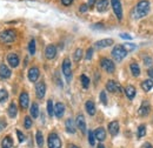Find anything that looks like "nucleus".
Returning a JSON list of instances; mask_svg holds the SVG:
<instances>
[{
  "label": "nucleus",
  "instance_id": "f257e3e1",
  "mask_svg": "<svg viewBox=\"0 0 153 148\" xmlns=\"http://www.w3.org/2000/svg\"><path fill=\"white\" fill-rule=\"evenodd\" d=\"M149 12H150V2L147 0H141L135 6V8L133 11V16L134 18L140 19L146 17L149 14Z\"/></svg>",
  "mask_w": 153,
  "mask_h": 148
},
{
  "label": "nucleus",
  "instance_id": "f03ea898",
  "mask_svg": "<svg viewBox=\"0 0 153 148\" xmlns=\"http://www.w3.org/2000/svg\"><path fill=\"white\" fill-rule=\"evenodd\" d=\"M17 38V32L14 30H5L0 33V41L5 42V44H10L13 42Z\"/></svg>",
  "mask_w": 153,
  "mask_h": 148
},
{
  "label": "nucleus",
  "instance_id": "7ed1b4c3",
  "mask_svg": "<svg viewBox=\"0 0 153 148\" xmlns=\"http://www.w3.org/2000/svg\"><path fill=\"white\" fill-rule=\"evenodd\" d=\"M127 56V51L125 50V47L123 45H119V46H115L112 51V56L115 61H121L125 56Z\"/></svg>",
  "mask_w": 153,
  "mask_h": 148
},
{
  "label": "nucleus",
  "instance_id": "20e7f679",
  "mask_svg": "<svg viewBox=\"0 0 153 148\" xmlns=\"http://www.w3.org/2000/svg\"><path fill=\"white\" fill-rule=\"evenodd\" d=\"M62 73L65 75L66 80L70 82L71 81V78H72V67H71V61H70L68 58H66L62 61Z\"/></svg>",
  "mask_w": 153,
  "mask_h": 148
},
{
  "label": "nucleus",
  "instance_id": "39448f33",
  "mask_svg": "<svg viewBox=\"0 0 153 148\" xmlns=\"http://www.w3.org/2000/svg\"><path fill=\"white\" fill-rule=\"evenodd\" d=\"M47 142H48V148H61V141L57 133H51L48 135Z\"/></svg>",
  "mask_w": 153,
  "mask_h": 148
},
{
  "label": "nucleus",
  "instance_id": "423d86ee",
  "mask_svg": "<svg viewBox=\"0 0 153 148\" xmlns=\"http://www.w3.org/2000/svg\"><path fill=\"white\" fill-rule=\"evenodd\" d=\"M100 66L107 72V73H113L115 71V66L113 61H111L107 58H101L100 59Z\"/></svg>",
  "mask_w": 153,
  "mask_h": 148
},
{
  "label": "nucleus",
  "instance_id": "0eeeda50",
  "mask_svg": "<svg viewBox=\"0 0 153 148\" xmlns=\"http://www.w3.org/2000/svg\"><path fill=\"white\" fill-rule=\"evenodd\" d=\"M111 5H112V8H113V12L117 16V18L119 20L123 19V8H121V2L120 0H111Z\"/></svg>",
  "mask_w": 153,
  "mask_h": 148
},
{
  "label": "nucleus",
  "instance_id": "6e6552de",
  "mask_svg": "<svg viewBox=\"0 0 153 148\" xmlns=\"http://www.w3.org/2000/svg\"><path fill=\"white\" fill-rule=\"evenodd\" d=\"M45 93H46V85L44 81H40L36 85V94H37V98L38 99H42L45 96Z\"/></svg>",
  "mask_w": 153,
  "mask_h": 148
},
{
  "label": "nucleus",
  "instance_id": "1a4fd4ad",
  "mask_svg": "<svg viewBox=\"0 0 153 148\" xmlns=\"http://www.w3.org/2000/svg\"><path fill=\"white\" fill-rule=\"evenodd\" d=\"M45 56L48 60H52L54 59L56 56H57V47L54 45H48L45 50Z\"/></svg>",
  "mask_w": 153,
  "mask_h": 148
},
{
  "label": "nucleus",
  "instance_id": "9d476101",
  "mask_svg": "<svg viewBox=\"0 0 153 148\" xmlns=\"http://www.w3.org/2000/svg\"><path fill=\"white\" fill-rule=\"evenodd\" d=\"M19 104H20V107L22 110H26L28 107V104H30V96L26 92H22L20 94L19 96Z\"/></svg>",
  "mask_w": 153,
  "mask_h": 148
},
{
  "label": "nucleus",
  "instance_id": "9b49d317",
  "mask_svg": "<svg viewBox=\"0 0 153 148\" xmlns=\"http://www.w3.org/2000/svg\"><path fill=\"white\" fill-rule=\"evenodd\" d=\"M76 124L78 128L81 130V133H86V121H85V118H84L82 114H78Z\"/></svg>",
  "mask_w": 153,
  "mask_h": 148
},
{
  "label": "nucleus",
  "instance_id": "f8f14e48",
  "mask_svg": "<svg viewBox=\"0 0 153 148\" xmlns=\"http://www.w3.org/2000/svg\"><path fill=\"white\" fill-rule=\"evenodd\" d=\"M39 75H40V72H39V68L38 67H32L30 68L28 71V80L31 82H36L38 80Z\"/></svg>",
  "mask_w": 153,
  "mask_h": 148
},
{
  "label": "nucleus",
  "instance_id": "ddd939ff",
  "mask_svg": "<svg viewBox=\"0 0 153 148\" xmlns=\"http://www.w3.org/2000/svg\"><path fill=\"white\" fill-rule=\"evenodd\" d=\"M150 110H151L150 104H149L147 101H145V102H143V105H141L140 108L138 110V115H139V116H146V115L150 114Z\"/></svg>",
  "mask_w": 153,
  "mask_h": 148
},
{
  "label": "nucleus",
  "instance_id": "4468645a",
  "mask_svg": "<svg viewBox=\"0 0 153 148\" xmlns=\"http://www.w3.org/2000/svg\"><path fill=\"white\" fill-rule=\"evenodd\" d=\"M7 61H8L11 67H17L19 65V56H17L16 53H10L7 56Z\"/></svg>",
  "mask_w": 153,
  "mask_h": 148
},
{
  "label": "nucleus",
  "instance_id": "2eb2a0df",
  "mask_svg": "<svg viewBox=\"0 0 153 148\" xmlns=\"http://www.w3.org/2000/svg\"><path fill=\"white\" fill-rule=\"evenodd\" d=\"M113 39H102V40H99L96 42V47L97 48H104V47H108L111 45H113Z\"/></svg>",
  "mask_w": 153,
  "mask_h": 148
},
{
  "label": "nucleus",
  "instance_id": "dca6fc26",
  "mask_svg": "<svg viewBox=\"0 0 153 148\" xmlns=\"http://www.w3.org/2000/svg\"><path fill=\"white\" fill-rule=\"evenodd\" d=\"M106 90H107L108 92L115 93V92H118V91H120V86H119L115 81H113V80H108L107 84H106Z\"/></svg>",
  "mask_w": 153,
  "mask_h": 148
},
{
  "label": "nucleus",
  "instance_id": "f3484780",
  "mask_svg": "<svg viewBox=\"0 0 153 148\" xmlns=\"http://www.w3.org/2000/svg\"><path fill=\"white\" fill-rule=\"evenodd\" d=\"M64 113H65V106H64V104L58 102L57 105L54 106V114H56V116L60 119V118H62Z\"/></svg>",
  "mask_w": 153,
  "mask_h": 148
},
{
  "label": "nucleus",
  "instance_id": "a211bd4d",
  "mask_svg": "<svg viewBox=\"0 0 153 148\" xmlns=\"http://www.w3.org/2000/svg\"><path fill=\"white\" fill-rule=\"evenodd\" d=\"M108 132L111 135H117L119 133V122L118 121H112L108 124Z\"/></svg>",
  "mask_w": 153,
  "mask_h": 148
},
{
  "label": "nucleus",
  "instance_id": "6ab92c4d",
  "mask_svg": "<svg viewBox=\"0 0 153 148\" xmlns=\"http://www.w3.org/2000/svg\"><path fill=\"white\" fill-rule=\"evenodd\" d=\"M10 76H11V70L6 65H0V78L8 79Z\"/></svg>",
  "mask_w": 153,
  "mask_h": 148
},
{
  "label": "nucleus",
  "instance_id": "aec40b11",
  "mask_svg": "<svg viewBox=\"0 0 153 148\" xmlns=\"http://www.w3.org/2000/svg\"><path fill=\"white\" fill-rule=\"evenodd\" d=\"M108 8V0H99L97 2V10L98 12H105Z\"/></svg>",
  "mask_w": 153,
  "mask_h": 148
},
{
  "label": "nucleus",
  "instance_id": "412c9836",
  "mask_svg": "<svg viewBox=\"0 0 153 148\" xmlns=\"http://www.w3.org/2000/svg\"><path fill=\"white\" fill-rule=\"evenodd\" d=\"M94 136H96L97 140L104 141V140L106 139V132H105V130H104L102 127H99V128H97L96 132H94Z\"/></svg>",
  "mask_w": 153,
  "mask_h": 148
},
{
  "label": "nucleus",
  "instance_id": "4be33fe9",
  "mask_svg": "<svg viewBox=\"0 0 153 148\" xmlns=\"http://www.w3.org/2000/svg\"><path fill=\"white\" fill-rule=\"evenodd\" d=\"M85 107H86V111H87V113H88L90 115H94V114H96V105H94L93 101H91V100L86 101Z\"/></svg>",
  "mask_w": 153,
  "mask_h": 148
},
{
  "label": "nucleus",
  "instance_id": "5701e85b",
  "mask_svg": "<svg viewBox=\"0 0 153 148\" xmlns=\"http://www.w3.org/2000/svg\"><path fill=\"white\" fill-rule=\"evenodd\" d=\"M65 126H66V130L68 133H76V126H74V121L70 118V119H67L66 120V122H65Z\"/></svg>",
  "mask_w": 153,
  "mask_h": 148
},
{
  "label": "nucleus",
  "instance_id": "b1692460",
  "mask_svg": "<svg viewBox=\"0 0 153 148\" xmlns=\"http://www.w3.org/2000/svg\"><path fill=\"white\" fill-rule=\"evenodd\" d=\"M141 88L145 91V92H149L153 88V80L149 79V80H145L141 82Z\"/></svg>",
  "mask_w": 153,
  "mask_h": 148
},
{
  "label": "nucleus",
  "instance_id": "393cba45",
  "mask_svg": "<svg viewBox=\"0 0 153 148\" xmlns=\"http://www.w3.org/2000/svg\"><path fill=\"white\" fill-rule=\"evenodd\" d=\"M125 93H126V96L132 100L134 96H135V88H134L132 85H128L126 88H125Z\"/></svg>",
  "mask_w": 153,
  "mask_h": 148
},
{
  "label": "nucleus",
  "instance_id": "a878e982",
  "mask_svg": "<svg viewBox=\"0 0 153 148\" xmlns=\"http://www.w3.org/2000/svg\"><path fill=\"white\" fill-rule=\"evenodd\" d=\"M7 112H8V115H10L11 118H16V116H17V113H18L17 105L12 102V104L8 106V110H7Z\"/></svg>",
  "mask_w": 153,
  "mask_h": 148
},
{
  "label": "nucleus",
  "instance_id": "bb28decb",
  "mask_svg": "<svg viewBox=\"0 0 153 148\" xmlns=\"http://www.w3.org/2000/svg\"><path fill=\"white\" fill-rule=\"evenodd\" d=\"M1 146L2 148H12L13 146V140L11 139V136H5L2 142H1Z\"/></svg>",
  "mask_w": 153,
  "mask_h": 148
},
{
  "label": "nucleus",
  "instance_id": "cd10ccee",
  "mask_svg": "<svg viewBox=\"0 0 153 148\" xmlns=\"http://www.w3.org/2000/svg\"><path fill=\"white\" fill-rule=\"evenodd\" d=\"M30 113H31V116L32 118H38L39 115V106L38 104H32V106H31V110H30Z\"/></svg>",
  "mask_w": 153,
  "mask_h": 148
},
{
  "label": "nucleus",
  "instance_id": "c85d7f7f",
  "mask_svg": "<svg viewBox=\"0 0 153 148\" xmlns=\"http://www.w3.org/2000/svg\"><path fill=\"white\" fill-rule=\"evenodd\" d=\"M130 68H131V72L133 74L134 76H139V74H140V68H139V66H138V64H131V66H130Z\"/></svg>",
  "mask_w": 153,
  "mask_h": 148
},
{
  "label": "nucleus",
  "instance_id": "c756f323",
  "mask_svg": "<svg viewBox=\"0 0 153 148\" xmlns=\"http://www.w3.org/2000/svg\"><path fill=\"white\" fill-rule=\"evenodd\" d=\"M28 51H30V54L31 56H34L36 54V40L32 39L28 44Z\"/></svg>",
  "mask_w": 153,
  "mask_h": 148
},
{
  "label": "nucleus",
  "instance_id": "7c9ffc66",
  "mask_svg": "<svg viewBox=\"0 0 153 148\" xmlns=\"http://www.w3.org/2000/svg\"><path fill=\"white\" fill-rule=\"evenodd\" d=\"M80 80H81L82 87H84V88H88V86H90V79H88L85 74H82V75L80 76Z\"/></svg>",
  "mask_w": 153,
  "mask_h": 148
},
{
  "label": "nucleus",
  "instance_id": "2f4dec72",
  "mask_svg": "<svg viewBox=\"0 0 153 148\" xmlns=\"http://www.w3.org/2000/svg\"><path fill=\"white\" fill-rule=\"evenodd\" d=\"M145 134H146V127H145V125H140V126L138 127L137 136H138V138H143V136H145Z\"/></svg>",
  "mask_w": 153,
  "mask_h": 148
},
{
  "label": "nucleus",
  "instance_id": "473e14b6",
  "mask_svg": "<svg viewBox=\"0 0 153 148\" xmlns=\"http://www.w3.org/2000/svg\"><path fill=\"white\" fill-rule=\"evenodd\" d=\"M47 113L50 116H53L54 114V108H53V101L52 100H48L47 101Z\"/></svg>",
  "mask_w": 153,
  "mask_h": 148
},
{
  "label": "nucleus",
  "instance_id": "72a5a7b5",
  "mask_svg": "<svg viewBox=\"0 0 153 148\" xmlns=\"http://www.w3.org/2000/svg\"><path fill=\"white\" fill-rule=\"evenodd\" d=\"M8 99V93L6 90H0V102H5Z\"/></svg>",
  "mask_w": 153,
  "mask_h": 148
},
{
  "label": "nucleus",
  "instance_id": "f704fd0d",
  "mask_svg": "<svg viewBox=\"0 0 153 148\" xmlns=\"http://www.w3.org/2000/svg\"><path fill=\"white\" fill-rule=\"evenodd\" d=\"M37 144L39 147H42V145H44V138H42L41 132H37Z\"/></svg>",
  "mask_w": 153,
  "mask_h": 148
},
{
  "label": "nucleus",
  "instance_id": "c9c22d12",
  "mask_svg": "<svg viewBox=\"0 0 153 148\" xmlns=\"http://www.w3.org/2000/svg\"><path fill=\"white\" fill-rule=\"evenodd\" d=\"M88 142L91 146H94V144H96V136H94L93 132H88Z\"/></svg>",
  "mask_w": 153,
  "mask_h": 148
},
{
  "label": "nucleus",
  "instance_id": "e433bc0d",
  "mask_svg": "<svg viewBox=\"0 0 153 148\" xmlns=\"http://www.w3.org/2000/svg\"><path fill=\"white\" fill-rule=\"evenodd\" d=\"M24 126H25V128H26V130H28V128H31V127H32V119H31L30 116H26V118H25Z\"/></svg>",
  "mask_w": 153,
  "mask_h": 148
},
{
  "label": "nucleus",
  "instance_id": "4c0bfd02",
  "mask_svg": "<svg viewBox=\"0 0 153 148\" xmlns=\"http://www.w3.org/2000/svg\"><path fill=\"white\" fill-rule=\"evenodd\" d=\"M81 56H82V50L81 48L76 50V52H74V61H79L81 59Z\"/></svg>",
  "mask_w": 153,
  "mask_h": 148
},
{
  "label": "nucleus",
  "instance_id": "58836bf2",
  "mask_svg": "<svg viewBox=\"0 0 153 148\" xmlns=\"http://www.w3.org/2000/svg\"><path fill=\"white\" fill-rule=\"evenodd\" d=\"M100 101L102 102V105H107V96H106V92H100Z\"/></svg>",
  "mask_w": 153,
  "mask_h": 148
},
{
  "label": "nucleus",
  "instance_id": "ea45409f",
  "mask_svg": "<svg viewBox=\"0 0 153 148\" xmlns=\"http://www.w3.org/2000/svg\"><path fill=\"white\" fill-rule=\"evenodd\" d=\"M123 46L125 47V50H126L127 52H131V51H133L134 48H135V45H134V44H124Z\"/></svg>",
  "mask_w": 153,
  "mask_h": 148
},
{
  "label": "nucleus",
  "instance_id": "a19ab883",
  "mask_svg": "<svg viewBox=\"0 0 153 148\" xmlns=\"http://www.w3.org/2000/svg\"><path fill=\"white\" fill-rule=\"evenodd\" d=\"M144 64H145L146 66H151L153 64L152 58H151V56H145V58H144Z\"/></svg>",
  "mask_w": 153,
  "mask_h": 148
},
{
  "label": "nucleus",
  "instance_id": "79ce46f5",
  "mask_svg": "<svg viewBox=\"0 0 153 148\" xmlns=\"http://www.w3.org/2000/svg\"><path fill=\"white\" fill-rule=\"evenodd\" d=\"M87 10H88V5H87V4H82V5H80V8H79V11H80L81 13H85Z\"/></svg>",
  "mask_w": 153,
  "mask_h": 148
},
{
  "label": "nucleus",
  "instance_id": "37998d69",
  "mask_svg": "<svg viewBox=\"0 0 153 148\" xmlns=\"http://www.w3.org/2000/svg\"><path fill=\"white\" fill-rule=\"evenodd\" d=\"M92 56H93V50H92V48H88L87 52H86V56H85L86 60H90V59L92 58Z\"/></svg>",
  "mask_w": 153,
  "mask_h": 148
},
{
  "label": "nucleus",
  "instance_id": "c03bdc74",
  "mask_svg": "<svg viewBox=\"0 0 153 148\" xmlns=\"http://www.w3.org/2000/svg\"><path fill=\"white\" fill-rule=\"evenodd\" d=\"M17 135H18V139H19V142H22L25 140V135L20 132V130H17Z\"/></svg>",
  "mask_w": 153,
  "mask_h": 148
},
{
  "label": "nucleus",
  "instance_id": "a18cd8bd",
  "mask_svg": "<svg viewBox=\"0 0 153 148\" xmlns=\"http://www.w3.org/2000/svg\"><path fill=\"white\" fill-rule=\"evenodd\" d=\"M6 127V121L4 119H0V132L4 130Z\"/></svg>",
  "mask_w": 153,
  "mask_h": 148
},
{
  "label": "nucleus",
  "instance_id": "49530a36",
  "mask_svg": "<svg viewBox=\"0 0 153 148\" xmlns=\"http://www.w3.org/2000/svg\"><path fill=\"white\" fill-rule=\"evenodd\" d=\"M120 37L123 38V39H128V40L132 39V36H130V34H127V33H121Z\"/></svg>",
  "mask_w": 153,
  "mask_h": 148
},
{
  "label": "nucleus",
  "instance_id": "de8ad7c7",
  "mask_svg": "<svg viewBox=\"0 0 153 148\" xmlns=\"http://www.w3.org/2000/svg\"><path fill=\"white\" fill-rule=\"evenodd\" d=\"M61 2H62V5H65V6H70V5L73 2V0H61Z\"/></svg>",
  "mask_w": 153,
  "mask_h": 148
},
{
  "label": "nucleus",
  "instance_id": "09e8293b",
  "mask_svg": "<svg viewBox=\"0 0 153 148\" xmlns=\"http://www.w3.org/2000/svg\"><path fill=\"white\" fill-rule=\"evenodd\" d=\"M141 148H153V146L151 145V144H149V142H146V144H144L143 146H141Z\"/></svg>",
  "mask_w": 153,
  "mask_h": 148
},
{
  "label": "nucleus",
  "instance_id": "8fccbe9b",
  "mask_svg": "<svg viewBox=\"0 0 153 148\" xmlns=\"http://www.w3.org/2000/svg\"><path fill=\"white\" fill-rule=\"evenodd\" d=\"M94 4H96V0H88V4H87V5H88L90 7H92Z\"/></svg>",
  "mask_w": 153,
  "mask_h": 148
},
{
  "label": "nucleus",
  "instance_id": "3c124183",
  "mask_svg": "<svg viewBox=\"0 0 153 148\" xmlns=\"http://www.w3.org/2000/svg\"><path fill=\"white\" fill-rule=\"evenodd\" d=\"M102 26H104L102 24H96L93 27H94V28H99V27H100V28H102Z\"/></svg>",
  "mask_w": 153,
  "mask_h": 148
},
{
  "label": "nucleus",
  "instance_id": "603ef678",
  "mask_svg": "<svg viewBox=\"0 0 153 148\" xmlns=\"http://www.w3.org/2000/svg\"><path fill=\"white\" fill-rule=\"evenodd\" d=\"M147 73H149V75H150V76H151V78L153 79V68L149 70V72H147Z\"/></svg>",
  "mask_w": 153,
  "mask_h": 148
},
{
  "label": "nucleus",
  "instance_id": "864d4df0",
  "mask_svg": "<svg viewBox=\"0 0 153 148\" xmlns=\"http://www.w3.org/2000/svg\"><path fill=\"white\" fill-rule=\"evenodd\" d=\"M70 148H79V147H78V146H76V145H71V146H70Z\"/></svg>",
  "mask_w": 153,
  "mask_h": 148
},
{
  "label": "nucleus",
  "instance_id": "5fc2aeb1",
  "mask_svg": "<svg viewBox=\"0 0 153 148\" xmlns=\"http://www.w3.org/2000/svg\"><path fill=\"white\" fill-rule=\"evenodd\" d=\"M98 148H105V146H104V145H99V146H98Z\"/></svg>",
  "mask_w": 153,
  "mask_h": 148
}]
</instances>
